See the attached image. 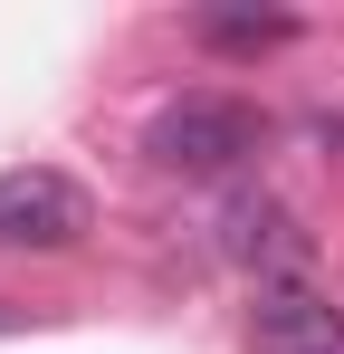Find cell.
I'll list each match as a JSON object with an SVG mask.
<instances>
[{
  "mask_svg": "<svg viewBox=\"0 0 344 354\" xmlns=\"http://www.w3.org/2000/svg\"><path fill=\"white\" fill-rule=\"evenodd\" d=\"M10 326H19V316H0V335H10Z\"/></svg>",
  "mask_w": 344,
  "mask_h": 354,
  "instance_id": "cell-6",
  "label": "cell"
},
{
  "mask_svg": "<svg viewBox=\"0 0 344 354\" xmlns=\"http://www.w3.org/2000/svg\"><path fill=\"white\" fill-rule=\"evenodd\" d=\"M86 230H96V211L67 173H48V163L0 173V249H77Z\"/></svg>",
  "mask_w": 344,
  "mask_h": 354,
  "instance_id": "cell-2",
  "label": "cell"
},
{
  "mask_svg": "<svg viewBox=\"0 0 344 354\" xmlns=\"http://www.w3.org/2000/svg\"><path fill=\"white\" fill-rule=\"evenodd\" d=\"M191 39H211V48H287L296 19H287V10H201Z\"/></svg>",
  "mask_w": 344,
  "mask_h": 354,
  "instance_id": "cell-5",
  "label": "cell"
},
{
  "mask_svg": "<svg viewBox=\"0 0 344 354\" xmlns=\"http://www.w3.org/2000/svg\"><path fill=\"white\" fill-rule=\"evenodd\" d=\"M220 259L229 268H258V288H287L296 268H306V230H296V211H287L278 192H229L220 201Z\"/></svg>",
  "mask_w": 344,
  "mask_h": 354,
  "instance_id": "cell-3",
  "label": "cell"
},
{
  "mask_svg": "<svg viewBox=\"0 0 344 354\" xmlns=\"http://www.w3.org/2000/svg\"><path fill=\"white\" fill-rule=\"evenodd\" d=\"M144 153L163 173H229V163L258 153V115L239 96H172L153 115V134H144Z\"/></svg>",
  "mask_w": 344,
  "mask_h": 354,
  "instance_id": "cell-1",
  "label": "cell"
},
{
  "mask_svg": "<svg viewBox=\"0 0 344 354\" xmlns=\"http://www.w3.org/2000/svg\"><path fill=\"white\" fill-rule=\"evenodd\" d=\"M249 354H344V306L316 297L306 278L258 288V306H249Z\"/></svg>",
  "mask_w": 344,
  "mask_h": 354,
  "instance_id": "cell-4",
  "label": "cell"
}]
</instances>
